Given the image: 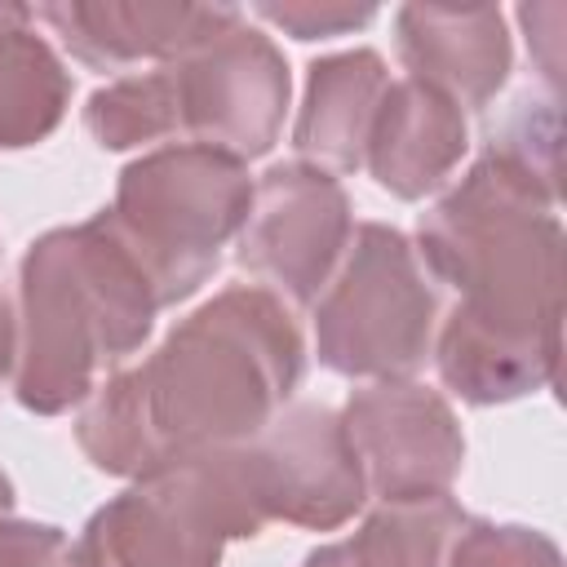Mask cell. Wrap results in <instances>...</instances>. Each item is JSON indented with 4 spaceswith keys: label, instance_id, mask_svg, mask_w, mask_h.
Wrapping results in <instances>:
<instances>
[{
    "label": "cell",
    "instance_id": "cell-4",
    "mask_svg": "<svg viewBox=\"0 0 567 567\" xmlns=\"http://www.w3.org/2000/svg\"><path fill=\"white\" fill-rule=\"evenodd\" d=\"M252 208L248 164L199 142H173L124 164L115 204L97 217L155 288L159 310L195 297Z\"/></svg>",
    "mask_w": 567,
    "mask_h": 567
},
{
    "label": "cell",
    "instance_id": "cell-13",
    "mask_svg": "<svg viewBox=\"0 0 567 567\" xmlns=\"http://www.w3.org/2000/svg\"><path fill=\"white\" fill-rule=\"evenodd\" d=\"M465 146V111L452 97L421 80H390L363 146V168L394 199H421L452 177Z\"/></svg>",
    "mask_w": 567,
    "mask_h": 567
},
{
    "label": "cell",
    "instance_id": "cell-7",
    "mask_svg": "<svg viewBox=\"0 0 567 567\" xmlns=\"http://www.w3.org/2000/svg\"><path fill=\"white\" fill-rule=\"evenodd\" d=\"M164 66L173 75L182 137L244 164L279 142L292 93L288 58L244 13Z\"/></svg>",
    "mask_w": 567,
    "mask_h": 567
},
{
    "label": "cell",
    "instance_id": "cell-14",
    "mask_svg": "<svg viewBox=\"0 0 567 567\" xmlns=\"http://www.w3.org/2000/svg\"><path fill=\"white\" fill-rule=\"evenodd\" d=\"M390 89L385 58L377 49H346L306 66V93L292 124V146L323 173L363 168V146L377 106Z\"/></svg>",
    "mask_w": 567,
    "mask_h": 567
},
{
    "label": "cell",
    "instance_id": "cell-1",
    "mask_svg": "<svg viewBox=\"0 0 567 567\" xmlns=\"http://www.w3.org/2000/svg\"><path fill=\"white\" fill-rule=\"evenodd\" d=\"M554 204V133L540 137L523 111L416 221L421 266L461 292L430 354L443 385L474 408L514 403L558 377L563 221Z\"/></svg>",
    "mask_w": 567,
    "mask_h": 567
},
{
    "label": "cell",
    "instance_id": "cell-16",
    "mask_svg": "<svg viewBox=\"0 0 567 567\" xmlns=\"http://www.w3.org/2000/svg\"><path fill=\"white\" fill-rule=\"evenodd\" d=\"M84 128L106 151H133L146 142L182 137L168 66L146 71V75H124V80L93 89L84 102Z\"/></svg>",
    "mask_w": 567,
    "mask_h": 567
},
{
    "label": "cell",
    "instance_id": "cell-21",
    "mask_svg": "<svg viewBox=\"0 0 567 567\" xmlns=\"http://www.w3.org/2000/svg\"><path fill=\"white\" fill-rule=\"evenodd\" d=\"M13 359H18V315L0 297V385L13 377Z\"/></svg>",
    "mask_w": 567,
    "mask_h": 567
},
{
    "label": "cell",
    "instance_id": "cell-15",
    "mask_svg": "<svg viewBox=\"0 0 567 567\" xmlns=\"http://www.w3.org/2000/svg\"><path fill=\"white\" fill-rule=\"evenodd\" d=\"M31 22V4L0 0V151L44 142L71 106V71Z\"/></svg>",
    "mask_w": 567,
    "mask_h": 567
},
{
    "label": "cell",
    "instance_id": "cell-20",
    "mask_svg": "<svg viewBox=\"0 0 567 567\" xmlns=\"http://www.w3.org/2000/svg\"><path fill=\"white\" fill-rule=\"evenodd\" d=\"M301 567H390V563L354 532V536H346V540H332V545L310 549Z\"/></svg>",
    "mask_w": 567,
    "mask_h": 567
},
{
    "label": "cell",
    "instance_id": "cell-5",
    "mask_svg": "<svg viewBox=\"0 0 567 567\" xmlns=\"http://www.w3.org/2000/svg\"><path fill=\"white\" fill-rule=\"evenodd\" d=\"M261 527L244 452L213 447L133 478L84 523L66 567H221V549Z\"/></svg>",
    "mask_w": 567,
    "mask_h": 567
},
{
    "label": "cell",
    "instance_id": "cell-8",
    "mask_svg": "<svg viewBox=\"0 0 567 567\" xmlns=\"http://www.w3.org/2000/svg\"><path fill=\"white\" fill-rule=\"evenodd\" d=\"M350 235L354 221L346 186L332 173L292 159L266 168L261 182H252V208L235 235V261L266 279L275 297L310 306L346 257Z\"/></svg>",
    "mask_w": 567,
    "mask_h": 567
},
{
    "label": "cell",
    "instance_id": "cell-12",
    "mask_svg": "<svg viewBox=\"0 0 567 567\" xmlns=\"http://www.w3.org/2000/svg\"><path fill=\"white\" fill-rule=\"evenodd\" d=\"M394 40L408 80L439 89L461 111H483L514 66V44L496 4H403L394 13Z\"/></svg>",
    "mask_w": 567,
    "mask_h": 567
},
{
    "label": "cell",
    "instance_id": "cell-18",
    "mask_svg": "<svg viewBox=\"0 0 567 567\" xmlns=\"http://www.w3.org/2000/svg\"><path fill=\"white\" fill-rule=\"evenodd\" d=\"M257 18H266L270 27L288 31L292 40H332L346 31H359L377 18V4H341V0H261L252 4Z\"/></svg>",
    "mask_w": 567,
    "mask_h": 567
},
{
    "label": "cell",
    "instance_id": "cell-10",
    "mask_svg": "<svg viewBox=\"0 0 567 567\" xmlns=\"http://www.w3.org/2000/svg\"><path fill=\"white\" fill-rule=\"evenodd\" d=\"M346 439L363 465L368 496H447L465 465V434L452 403L421 381H377L346 399Z\"/></svg>",
    "mask_w": 567,
    "mask_h": 567
},
{
    "label": "cell",
    "instance_id": "cell-3",
    "mask_svg": "<svg viewBox=\"0 0 567 567\" xmlns=\"http://www.w3.org/2000/svg\"><path fill=\"white\" fill-rule=\"evenodd\" d=\"M155 315V288L97 213L44 230L18 266L13 399L35 416L80 408L106 368L146 346Z\"/></svg>",
    "mask_w": 567,
    "mask_h": 567
},
{
    "label": "cell",
    "instance_id": "cell-6",
    "mask_svg": "<svg viewBox=\"0 0 567 567\" xmlns=\"http://www.w3.org/2000/svg\"><path fill=\"white\" fill-rule=\"evenodd\" d=\"M439 288L403 230L363 221L315 297V354L337 377L412 381L434 350Z\"/></svg>",
    "mask_w": 567,
    "mask_h": 567
},
{
    "label": "cell",
    "instance_id": "cell-17",
    "mask_svg": "<svg viewBox=\"0 0 567 567\" xmlns=\"http://www.w3.org/2000/svg\"><path fill=\"white\" fill-rule=\"evenodd\" d=\"M443 567H563V549L554 545V536L523 523L465 518V527L447 545Z\"/></svg>",
    "mask_w": 567,
    "mask_h": 567
},
{
    "label": "cell",
    "instance_id": "cell-22",
    "mask_svg": "<svg viewBox=\"0 0 567 567\" xmlns=\"http://www.w3.org/2000/svg\"><path fill=\"white\" fill-rule=\"evenodd\" d=\"M13 501H18V496H13V483H9V474L0 470V514H13Z\"/></svg>",
    "mask_w": 567,
    "mask_h": 567
},
{
    "label": "cell",
    "instance_id": "cell-9",
    "mask_svg": "<svg viewBox=\"0 0 567 567\" xmlns=\"http://www.w3.org/2000/svg\"><path fill=\"white\" fill-rule=\"evenodd\" d=\"M239 452L266 523L337 532L368 501L341 412L323 403H288L257 439L239 443Z\"/></svg>",
    "mask_w": 567,
    "mask_h": 567
},
{
    "label": "cell",
    "instance_id": "cell-11",
    "mask_svg": "<svg viewBox=\"0 0 567 567\" xmlns=\"http://www.w3.org/2000/svg\"><path fill=\"white\" fill-rule=\"evenodd\" d=\"M49 22L75 62L124 71L137 62H173L221 31L235 4H155V0H53L31 9Z\"/></svg>",
    "mask_w": 567,
    "mask_h": 567
},
{
    "label": "cell",
    "instance_id": "cell-2",
    "mask_svg": "<svg viewBox=\"0 0 567 567\" xmlns=\"http://www.w3.org/2000/svg\"><path fill=\"white\" fill-rule=\"evenodd\" d=\"M306 341L270 288L230 284L186 315L151 359L115 368L75 416L80 452L115 478H146L257 439L292 399Z\"/></svg>",
    "mask_w": 567,
    "mask_h": 567
},
{
    "label": "cell",
    "instance_id": "cell-19",
    "mask_svg": "<svg viewBox=\"0 0 567 567\" xmlns=\"http://www.w3.org/2000/svg\"><path fill=\"white\" fill-rule=\"evenodd\" d=\"M66 549L62 527L0 514V567H66Z\"/></svg>",
    "mask_w": 567,
    "mask_h": 567
}]
</instances>
